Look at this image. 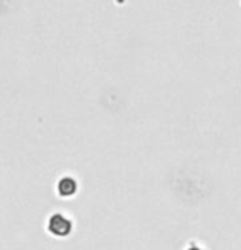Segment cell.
I'll use <instances>...</instances> for the list:
<instances>
[{"instance_id": "cell-1", "label": "cell", "mask_w": 241, "mask_h": 250, "mask_svg": "<svg viewBox=\"0 0 241 250\" xmlns=\"http://www.w3.org/2000/svg\"><path fill=\"white\" fill-rule=\"evenodd\" d=\"M48 230L58 237H66L72 230V223L68 218H64L63 214H53L48 223Z\"/></svg>"}, {"instance_id": "cell-2", "label": "cell", "mask_w": 241, "mask_h": 250, "mask_svg": "<svg viewBox=\"0 0 241 250\" xmlns=\"http://www.w3.org/2000/svg\"><path fill=\"white\" fill-rule=\"evenodd\" d=\"M75 191H77V183H75L74 178L64 177L58 182V193L61 196H64V198L72 196Z\"/></svg>"}, {"instance_id": "cell-3", "label": "cell", "mask_w": 241, "mask_h": 250, "mask_svg": "<svg viewBox=\"0 0 241 250\" xmlns=\"http://www.w3.org/2000/svg\"><path fill=\"white\" fill-rule=\"evenodd\" d=\"M187 250H202V249H198V247H191V249H187Z\"/></svg>"}]
</instances>
